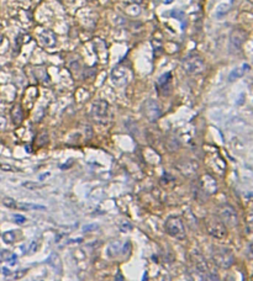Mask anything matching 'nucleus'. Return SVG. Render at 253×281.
Here are the masks:
<instances>
[{
  "label": "nucleus",
  "instance_id": "nucleus-1",
  "mask_svg": "<svg viewBox=\"0 0 253 281\" xmlns=\"http://www.w3.org/2000/svg\"><path fill=\"white\" fill-rule=\"evenodd\" d=\"M183 67H184V70L188 74H192V75H200V74H202L205 72L206 64H205V61L199 54L192 53V54H189L188 57L184 58Z\"/></svg>",
  "mask_w": 253,
  "mask_h": 281
},
{
  "label": "nucleus",
  "instance_id": "nucleus-2",
  "mask_svg": "<svg viewBox=\"0 0 253 281\" xmlns=\"http://www.w3.org/2000/svg\"><path fill=\"white\" fill-rule=\"evenodd\" d=\"M90 116H92L93 121L100 125H105L109 121L110 111H109V104L106 100H96L92 106V111H90Z\"/></svg>",
  "mask_w": 253,
  "mask_h": 281
},
{
  "label": "nucleus",
  "instance_id": "nucleus-3",
  "mask_svg": "<svg viewBox=\"0 0 253 281\" xmlns=\"http://www.w3.org/2000/svg\"><path fill=\"white\" fill-rule=\"evenodd\" d=\"M165 232H167L171 237L183 241L185 239V228L184 223L179 217H169L167 222H165Z\"/></svg>",
  "mask_w": 253,
  "mask_h": 281
},
{
  "label": "nucleus",
  "instance_id": "nucleus-4",
  "mask_svg": "<svg viewBox=\"0 0 253 281\" xmlns=\"http://www.w3.org/2000/svg\"><path fill=\"white\" fill-rule=\"evenodd\" d=\"M206 229L211 237L217 239V241H222L226 238L227 235V229L226 226L223 225L221 221H219L217 218H209L206 222Z\"/></svg>",
  "mask_w": 253,
  "mask_h": 281
},
{
  "label": "nucleus",
  "instance_id": "nucleus-5",
  "mask_svg": "<svg viewBox=\"0 0 253 281\" xmlns=\"http://www.w3.org/2000/svg\"><path fill=\"white\" fill-rule=\"evenodd\" d=\"M219 216L221 222L227 227H236L238 225V216L236 210L230 205H223L219 208Z\"/></svg>",
  "mask_w": 253,
  "mask_h": 281
},
{
  "label": "nucleus",
  "instance_id": "nucleus-6",
  "mask_svg": "<svg viewBox=\"0 0 253 281\" xmlns=\"http://www.w3.org/2000/svg\"><path fill=\"white\" fill-rule=\"evenodd\" d=\"M142 110H143V115L146 116L150 121L154 122L157 121L161 116H162V110L159 104L153 99H147L142 105Z\"/></svg>",
  "mask_w": 253,
  "mask_h": 281
},
{
  "label": "nucleus",
  "instance_id": "nucleus-7",
  "mask_svg": "<svg viewBox=\"0 0 253 281\" xmlns=\"http://www.w3.org/2000/svg\"><path fill=\"white\" fill-rule=\"evenodd\" d=\"M214 262L220 268H230L235 262L233 254L229 249H217L213 255Z\"/></svg>",
  "mask_w": 253,
  "mask_h": 281
},
{
  "label": "nucleus",
  "instance_id": "nucleus-8",
  "mask_svg": "<svg viewBox=\"0 0 253 281\" xmlns=\"http://www.w3.org/2000/svg\"><path fill=\"white\" fill-rule=\"evenodd\" d=\"M246 41V32L243 30H235L230 36V51L238 52L242 49V46Z\"/></svg>",
  "mask_w": 253,
  "mask_h": 281
},
{
  "label": "nucleus",
  "instance_id": "nucleus-9",
  "mask_svg": "<svg viewBox=\"0 0 253 281\" xmlns=\"http://www.w3.org/2000/svg\"><path fill=\"white\" fill-rule=\"evenodd\" d=\"M111 80L116 86H123L126 85L128 80V70L123 65H119V67L114 68L113 73H111Z\"/></svg>",
  "mask_w": 253,
  "mask_h": 281
},
{
  "label": "nucleus",
  "instance_id": "nucleus-10",
  "mask_svg": "<svg viewBox=\"0 0 253 281\" xmlns=\"http://www.w3.org/2000/svg\"><path fill=\"white\" fill-rule=\"evenodd\" d=\"M199 185H200L201 192L207 194V195H211V194H215L217 190V185L216 181H215L214 177H211L210 175H202L199 180Z\"/></svg>",
  "mask_w": 253,
  "mask_h": 281
},
{
  "label": "nucleus",
  "instance_id": "nucleus-11",
  "mask_svg": "<svg viewBox=\"0 0 253 281\" xmlns=\"http://www.w3.org/2000/svg\"><path fill=\"white\" fill-rule=\"evenodd\" d=\"M171 83H172V73L167 72L158 79V81L156 84V88L162 95L165 96V95H169V93H171V88H172Z\"/></svg>",
  "mask_w": 253,
  "mask_h": 281
},
{
  "label": "nucleus",
  "instance_id": "nucleus-12",
  "mask_svg": "<svg viewBox=\"0 0 253 281\" xmlns=\"http://www.w3.org/2000/svg\"><path fill=\"white\" fill-rule=\"evenodd\" d=\"M177 167L185 176H193L198 170V164L193 160H184V163H178Z\"/></svg>",
  "mask_w": 253,
  "mask_h": 281
},
{
  "label": "nucleus",
  "instance_id": "nucleus-13",
  "mask_svg": "<svg viewBox=\"0 0 253 281\" xmlns=\"http://www.w3.org/2000/svg\"><path fill=\"white\" fill-rule=\"evenodd\" d=\"M192 259H193V263L195 265V269L200 272H206L207 270V265H206V260L204 259L201 253H199L198 250H194L192 253Z\"/></svg>",
  "mask_w": 253,
  "mask_h": 281
},
{
  "label": "nucleus",
  "instance_id": "nucleus-14",
  "mask_svg": "<svg viewBox=\"0 0 253 281\" xmlns=\"http://www.w3.org/2000/svg\"><path fill=\"white\" fill-rule=\"evenodd\" d=\"M247 70H250V65L247 63H243L242 65H240V67H236L233 70H231V73L229 74V81L233 83L237 79H240V78H242L243 74L246 73Z\"/></svg>",
  "mask_w": 253,
  "mask_h": 281
},
{
  "label": "nucleus",
  "instance_id": "nucleus-15",
  "mask_svg": "<svg viewBox=\"0 0 253 281\" xmlns=\"http://www.w3.org/2000/svg\"><path fill=\"white\" fill-rule=\"evenodd\" d=\"M47 263H48L49 265H51L57 272H62V262H61L59 255H58L57 253H52L51 255H49V258L47 259Z\"/></svg>",
  "mask_w": 253,
  "mask_h": 281
},
{
  "label": "nucleus",
  "instance_id": "nucleus-16",
  "mask_svg": "<svg viewBox=\"0 0 253 281\" xmlns=\"http://www.w3.org/2000/svg\"><path fill=\"white\" fill-rule=\"evenodd\" d=\"M11 118H12V122L15 125H20L22 122V118H24V115H22V109L20 105H15L12 107V111H11Z\"/></svg>",
  "mask_w": 253,
  "mask_h": 281
},
{
  "label": "nucleus",
  "instance_id": "nucleus-17",
  "mask_svg": "<svg viewBox=\"0 0 253 281\" xmlns=\"http://www.w3.org/2000/svg\"><path fill=\"white\" fill-rule=\"evenodd\" d=\"M16 208L19 210H46V207L42 205H36V204H31V202H18L16 204Z\"/></svg>",
  "mask_w": 253,
  "mask_h": 281
},
{
  "label": "nucleus",
  "instance_id": "nucleus-18",
  "mask_svg": "<svg viewBox=\"0 0 253 281\" xmlns=\"http://www.w3.org/2000/svg\"><path fill=\"white\" fill-rule=\"evenodd\" d=\"M119 251H121V243L120 242H111L109 244V247H107L106 254L109 255L110 258H114L119 254Z\"/></svg>",
  "mask_w": 253,
  "mask_h": 281
},
{
  "label": "nucleus",
  "instance_id": "nucleus-19",
  "mask_svg": "<svg viewBox=\"0 0 253 281\" xmlns=\"http://www.w3.org/2000/svg\"><path fill=\"white\" fill-rule=\"evenodd\" d=\"M230 9H231V5L229 3L220 4V5L216 7V10H215V16H216L217 19H221L225 15H227V12L230 11Z\"/></svg>",
  "mask_w": 253,
  "mask_h": 281
},
{
  "label": "nucleus",
  "instance_id": "nucleus-20",
  "mask_svg": "<svg viewBox=\"0 0 253 281\" xmlns=\"http://www.w3.org/2000/svg\"><path fill=\"white\" fill-rule=\"evenodd\" d=\"M3 239L5 243H14L16 239V231H9L3 234Z\"/></svg>",
  "mask_w": 253,
  "mask_h": 281
},
{
  "label": "nucleus",
  "instance_id": "nucleus-21",
  "mask_svg": "<svg viewBox=\"0 0 253 281\" xmlns=\"http://www.w3.org/2000/svg\"><path fill=\"white\" fill-rule=\"evenodd\" d=\"M3 204L7 206L9 208H16V204H18V201L11 199V197H5V199L3 200Z\"/></svg>",
  "mask_w": 253,
  "mask_h": 281
},
{
  "label": "nucleus",
  "instance_id": "nucleus-22",
  "mask_svg": "<svg viewBox=\"0 0 253 281\" xmlns=\"http://www.w3.org/2000/svg\"><path fill=\"white\" fill-rule=\"evenodd\" d=\"M38 242H37V241H32L31 243H30V247H28V254H34V253H36V251H37V249H38Z\"/></svg>",
  "mask_w": 253,
  "mask_h": 281
},
{
  "label": "nucleus",
  "instance_id": "nucleus-23",
  "mask_svg": "<svg viewBox=\"0 0 253 281\" xmlns=\"http://www.w3.org/2000/svg\"><path fill=\"white\" fill-rule=\"evenodd\" d=\"M99 226L96 225V223H90V225H86L83 227V232H93V231L98 229Z\"/></svg>",
  "mask_w": 253,
  "mask_h": 281
},
{
  "label": "nucleus",
  "instance_id": "nucleus-24",
  "mask_svg": "<svg viewBox=\"0 0 253 281\" xmlns=\"http://www.w3.org/2000/svg\"><path fill=\"white\" fill-rule=\"evenodd\" d=\"M22 186L27 188V189H36V188H40L41 185H38L37 183H34V181H26V183L22 184Z\"/></svg>",
  "mask_w": 253,
  "mask_h": 281
},
{
  "label": "nucleus",
  "instance_id": "nucleus-25",
  "mask_svg": "<svg viewBox=\"0 0 253 281\" xmlns=\"http://www.w3.org/2000/svg\"><path fill=\"white\" fill-rule=\"evenodd\" d=\"M38 142H40V146H45V144L48 142V134L47 133H42L40 136V138H38Z\"/></svg>",
  "mask_w": 253,
  "mask_h": 281
},
{
  "label": "nucleus",
  "instance_id": "nucleus-26",
  "mask_svg": "<svg viewBox=\"0 0 253 281\" xmlns=\"http://www.w3.org/2000/svg\"><path fill=\"white\" fill-rule=\"evenodd\" d=\"M14 220L16 223H19V225H24V223L26 222V218L24 216H21V214H14Z\"/></svg>",
  "mask_w": 253,
  "mask_h": 281
},
{
  "label": "nucleus",
  "instance_id": "nucleus-27",
  "mask_svg": "<svg viewBox=\"0 0 253 281\" xmlns=\"http://www.w3.org/2000/svg\"><path fill=\"white\" fill-rule=\"evenodd\" d=\"M26 272H27V270L26 269H24V270H20V272H19V274H18V272H16V274L14 275V276H12V279H21L22 278V276L25 275V274H26Z\"/></svg>",
  "mask_w": 253,
  "mask_h": 281
},
{
  "label": "nucleus",
  "instance_id": "nucleus-28",
  "mask_svg": "<svg viewBox=\"0 0 253 281\" xmlns=\"http://www.w3.org/2000/svg\"><path fill=\"white\" fill-rule=\"evenodd\" d=\"M207 281H219V278L216 274H209V278H207Z\"/></svg>",
  "mask_w": 253,
  "mask_h": 281
},
{
  "label": "nucleus",
  "instance_id": "nucleus-29",
  "mask_svg": "<svg viewBox=\"0 0 253 281\" xmlns=\"http://www.w3.org/2000/svg\"><path fill=\"white\" fill-rule=\"evenodd\" d=\"M115 281H123V276L121 275V272H120V271H117V274H116Z\"/></svg>",
  "mask_w": 253,
  "mask_h": 281
},
{
  "label": "nucleus",
  "instance_id": "nucleus-30",
  "mask_svg": "<svg viewBox=\"0 0 253 281\" xmlns=\"http://www.w3.org/2000/svg\"><path fill=\"white\" fill-rule=\"evenodd\" d=\"M0 168H1L3 170H12V168L10 167V165H5V164H1V165H0Z\"/></svg>",
  "mask_w": 253,
  "mask_h": 281
},
{
  "label": "nucleus",
  "instance_id": "nucleus-31",
  "mask_svg": "<svg viewBox=\"0 0 253 281\" xmlns=\"http://www.w3.org/2000/svg\"><path fill=\"white\" fill-rule=\"evenodd\" d=\"M3 272H4V275H6V276H9V275H10V270L7 269V268H4V269H3Z\"/></svg>",
  "mask_w": 253,
  "mask_h": 281
},
{
  "label": "nucleus",
  "instance_id": "nucleus-32",
  "mask_svg": "<svg viewBox=\"0 0 253 281\" xmlns=\"http://www.w3.org/2000/svg\"><path fill=\"white\" fill-rule=\"evenodd\" d=\"M48 175H49V173H47V174H45V175H41V176H40V179H41V180H42V179H43V177H46V176H48Z\"/></svg>",
  "mask_w": 253,
  "mask_h": 281
}]
</instances>
